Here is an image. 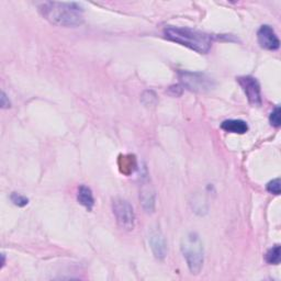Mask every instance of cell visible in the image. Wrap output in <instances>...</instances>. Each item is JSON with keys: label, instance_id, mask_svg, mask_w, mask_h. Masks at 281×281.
Wrapping results in <instances>:
<instances>
[{"label": "cell", "instance_id": "6da1fadb", "mask_svg": "<svg viewBox=\"0 0 281 281\" xmlns=\"http://www.w3.org/2000/svg\"><path fill=\"white\" fill-rule=\"evenodd\" d=\"M39 9L44 19L55 26L75 28L84 22V9L77 3L48 2L42 4Z\"/></svg>", "mask_w": 281, "mask_h": 281}, {"label": "cell", "instance_id": "7a4b0ae2", "mask_svg": "<svg viewBox=\"0 0 281 281\" xmlns=\"http://www.w3.org/2000/svg\"><path fill=\"white\" fill-rule=\"evenodd\" d=\"M164 35L167 40L201 54L209 52L212 45V36L210 34L190 28L167 27L164 29Z\"/></svg>", "mask_w": 281, "mask_h": 281}, {"label": "cell", "instance_id": "3957f363", "mask_svg": "<svg viewBox=\"0 0 281 281\" xmlns=\"http://www.w3.org/2000/svg\"><path fill=\"white\" fill-rule=\"evenodd\" d=\"M181 252L186 258L189 270L192 273L198 274L203 266V245L197 233L190 232L182 237Z\"/></svg>", "mask_w": 281, "mask_h": 281}, {"label": "cell", "instance_id": "277c9868", "mask_svg": "<svg viewBox=\"0 0 281 281\" xmlns=\"http://www.w3.org/2000/svg\"><path fill=\"white\" fill-rule=\"evenodd\" d=\"M112 210L115 220H117L121 229L126 231H131L134 229L135 215H134L133 206L129 203V201L121 198L114 199L112 202Z\"/></svg>", "mask_w": 281, "mask_h": 281}, {"label": "cell", "instance_id": "5b68a950", "mask_svg": "<svg viewBox=\"0 0 281 281\" xmlns=\"http://www.w3.org/2000/svg\"><path fill=\"white\" fill-rule=\"evenodd\" d=\"M178 75L184 87L192 91H206L213 86L211 78L204 74H201V73L179 72Z\"/></svg>", "mask_w": 281, "mask_h": 281}, {"label": "cell", "instance_id": "8992f818", "mask_svg": "<svg viewBox=\"0 0 281 281\" xmlns=\"http://www.w3.org/2000/svg\"><path fill=\"white\" fill-rule=\"evenodd\" d=\"M237 82L240 86L245 93L247 99L250 105L253 106H260L261 105V94H260V86L257 79L252 76H243L238 77Z\"/></svg>", "mask_w": 281, "mask_h": 281}, {"label": "cell", "instance_id": "52a82bcc", "mask_svg": "<svg viewBox=\"0 0 281 281\" xmlns=\"http://www.w3.org/2000/svg\"><path fill=\"white\" fill-rule=\"evenodd\" d=\"M258 43L262 48L269 51H276L280 46V41L270 26H261L257 32Z\"/></svg>", "mask_w": 281, "mask_h": 281}, {"label": "cell", "instance_id": "ba28073f", "mask_svg": "<svg viewBox=\"0 0 281 281\" xmlns=\"http://www.w3.org/2000/svg\"><path fill=\"white\" fill-rule=\"evenodd\" d=\"M150 245L156 258L164 259L166 257V253H167L166 242H165L163 234L158 230H153L151 232Z\"/></svg>", "mask_w": 281, "mask_h": 281}, {"label": "cell", "instance_id": "9c48e42d", "mask_svg": "<svg viewBox=\"0 0 281 281\" xmlns=\"http://www.w3.org/2000/svg\"><path fill=\"white\" fill-rule=\"evenodd\" d=\"M221 127L224 131L236 134H245L248 131V125L243 120H225L222 122Z\"/></svg>", "mask_w": 281, "mask_h": 281}, {"label": "cell", "instance_id": "30bf717a", "mask_svg": "<svg viewBox=\"0 0 281 281\" xmlns=\"http://www.w3.org/2000/svg\"><path fill=\"white\" fill-rule=\"evenodd\" d=\"M77 200L78 202L82 205H84L88 211L93 210V207L95 205V199L93 192H91L90 188L86 186H81L78 189L77 192Z\"/></svg>", "mask_w": 281, "mask_h": 281}, {"label": "cell", "instance_id": "8fae6325", "mask_svg": "<svg viewBox=\"0 0 281 281\" xmlns=\"http://www.w3.org/2000/svg\"><path fill=\"white\" fill-rule=\"evenodd\" d=\"M139 199L142 201V204L144 209L148 212H152L154 210L155 205V194L154 191L152 190L150 186H145L142 188L139 194Z\"/></svg>", "mask_w": 281, "mask_h": 281}, {"label": "cell", "instance_id": "7c38bea8", "mask_svg": "<svg viewBox=\"0 0 281 281\" xmlns=\"http://www.w3.org/2000/svg\"><path fill=\"white\" fill-rule=\"evenodd\" d=\"M120 161L123 162V164H120V167L121 168L123 167V169H121L122 173L129 175V174L133 173V170L136 168V160H135V157L132 155L121 157Z\"/></svg>", "mask_w": 281, "mask_h": 281}, {"label": "cell", "instance_id": "4fadbf2b", "mask_svg": "<svg viewBox=\"0 0 281 281\" xmlns=\"http://www.w3.org/2000/svg\"><path fill=\"white\" fill-rule=\"evenodd\" d=\"M281 259L280 245H274L266 253V261L270 265H278Z\"/></svg>", "mask_w": 281, "mask_h": 281}, {"label": "cell", "instance_id": "5bb4252c", "mask_svg": "<svg viewBox=\"0 0 281 281\" xmlns=\"http://www.w3.org/2000/svg\"><path fill=\"white\" fill-rule=\"evenodd\" d=\"M11 201L14 202V204H16L17 206H26L28 203H29V199L24 197V195H21L20 193H17V192H14L11 194V197H10Z\"/></svg>", "mask_w": 281, "mask_h": 281}, {"label": "cell", "instance_id": "9a60e30c", "mask_svg": "<svg viewBox=\"0 0 281 281\" xmlns=\"http://www.w3.org/2000/svg\"><path fill=\"white\" fill-rule=\"evenodd\" d=\"M280 107L277 106L272 110V112L270 113V117H269V121H270V124L274 127H279L281 124V118H280Z\"/></svg>", "mask_w": 281, "mask_h": 281}, {"label": "cell", "instance_id": "2e32d148", "mask_svg": "<svg viewBox=\"0 0 281 281\" xmlns=\"http://www.w3.org/2000/svg\"><path fill=\"white\" fill-rule=\"evenodd\" d=\"M267 190L269 191L270 193H273L276 195L280 194V179L277 178V179H273V180L268 182Z\"/></svg>", "mask_w": 281, "mask_h": 281}, {"label": "cell", "instance_id": "e0dca14e", "mask_svg": "<svg viewBox=\"0 0 281 281\" xmlns=\"http://www.w3.org/2000/svg\"><path fill=\"white\" fill-rule=\"evenodd\" d=\"M146 99L149 100L148 102L145 103L146 106L154 105V103L156 102V95L153 93V91H145V93L142 96V100H146Z\"/></svg>", "mask_w": 281, "mask_h": 281}, {"label": "cell", "instance_id": "ac0fdd59", "mask_svg": "<svg viewBox=\"0 0 281 281\" xmlns=\"http://www.w3.org/2000/svg\"><path fill=\"white\" fill-rule=\"evenodd\" d=\"M2 107L5 109V108H9L10 107V101L7 99V96H6V94L2 93Z\"/></svg>", "mask_w": 281, "mask_h": 281}]
</instances>
